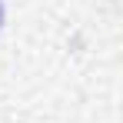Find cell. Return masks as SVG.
<instances>
[{"label": "cell", "mask_w": 123, "mask_h": 123, "mask_svg": "<svg viewBox=\"0 0 123 123\" xmlns=\"http://www.w3.org/2000/svg\"><path fill=\"white\" fill-rule=\"evenodd\" d=\"M0 27H3V3H0Z\"/></svg>", "instance_id": "1"}]
</instances>
